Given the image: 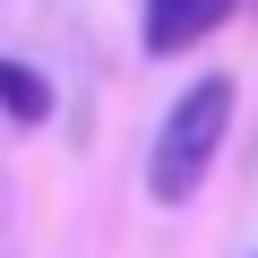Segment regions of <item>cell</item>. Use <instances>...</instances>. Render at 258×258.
<instances>
[{"label": "cell", "instance_id": "6da1fadb", "mask_svg": "<svg viewBox=\"0 0 258 258\" xmlns=\"http://www.w3.org/2000/svg\"><path fill=\"white\" fill-rule=\"evenodd\" d=\"M224 129H232V78H198V86L164 112L155 155H147V189H155L164 207L198 198V181H207V164H215V147H224Z\"/></svg>", "mask_w": 258, "mask_h": 258}, {"label": "cell", "instance_id": "7a4b0ae2", "mask_svg": "<svg viewBox=\"0 0 258 258\" xmlns=\"http://www.w3.org/2000/svg\"><path fill=\"white\" fill-rule=\"evenodd\" d=\"M232 9H241V0H147V35H138V43H147L155 60H164V52H189V43H207Z\"/></svg>", "mask_w": 258, "mask_h": 258}, {"label": "cell", "instance_id": "3957f363", "mask_svg": "<svg viewBox=\"0 0 258 258\" xmlns=\"http://www.w3.org/2000/svg\"><path fill=\"white\" fill-rule=\"evenodd\" d=\"M0 112H9V120H52V86H43V69L0 60Z\"/></svg>", "mask_w": 258, "mask_h": 258}]
</instances>
